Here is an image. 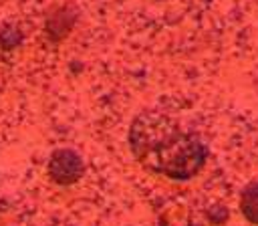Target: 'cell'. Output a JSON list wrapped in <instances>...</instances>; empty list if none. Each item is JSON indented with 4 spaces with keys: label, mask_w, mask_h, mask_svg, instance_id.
<instances>
[{
    "label": "cell",
    "mask_w": 258,
    "mask_h": 226,
    "mask_svg": "<svg viewBox=\"0 0 258 226\" xmlns=\"http://www.w3.org/2000/svg\"><path fill=\"white\" fill-rule=\"evenodd\" d=\"M129 145L147 170L177 182L194 178L208 159V147L202 139L161 111H145L135 117Z\"/></svg>",
    "instance_id": "6da1fadb"
},
{
    "label": "cell",
    "mask_w": 258,
    "mask_h": 226,
    "mask_svg": "<svg viewBox=\"0 0 258 226\" xmlns=\"http://www.w3.org/2000/svg\"><path fill=\"white\" fill-rule=\"evenodd\" d=\"M83 157L75 149H56L48 159V176L62 186L75 184L83 176Z\"/></svg>",
    "instance_id": "7a4b0ae2"
},
{
    "label": "cell",
    "mask_w": 258,
    "mask_h": 226,
    "mask_svg": "<svg viewBox=\"0 0 258 226\" xmlns=\"http://www.w3.org/2000/svg\"><path fill=\"white\" fill-rule=\"evenodd\" d=\"M240 212L252 224H258V182H252L244 188L240 196Z\"/></svg>",
    "instance_id": "3957f363"
}]
</instances>
